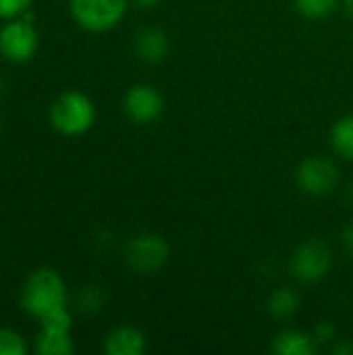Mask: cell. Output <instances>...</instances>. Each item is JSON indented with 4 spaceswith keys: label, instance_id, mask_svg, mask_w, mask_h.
<instances>
[{
    "label": "cell",
    "instance_id": "1",
    "mask_svg": "<svg viewBox=\"0 0 353 355\" xmlns=\"http://www.w3.org/2000/svg\"><path fill=\"white\" fill-rule=\"evenodd\" d=\"M19 304L21 310L37 322L64 310L69 306V289L62 275L52 266L33 268L21 285Z\"/></svg>",
    "mask_w": 353,
    "mask_h": 355
},
{
    "label": "cell",
    "instance_id": "2",
    "mask_svg": "<svg viewBox=\"0 0 353 355\" xmlns=\"http://www.w3.org/2000/svg\"><path fill=\"white\" fill-rule=\"evenodd\" d=\"M48 121L58 135L79 137L94 127L96 104L79 89H64L52 100L48 108Z\"/></svg>",
    "mask_w": 353,
    "mask_h": 355
},
{
    "label": "cell",
    "instance_id": "3",
    "mask_svg": "<svg viewBox=\"0 0 353 355\" xmlns=\"http://www.w3.org/2000/svg\"><path fill=\"white\" fill-rule=\"evenodd\" d=\"M40 50V31L29 15L8 19L0 25V56L10 64L29 62Z\"/></svg>",
    "mask_w": 353,
    "mask_h": 355
},
{
    "label": "cell",
    "instance_id": "4",
    "mask_svg": "<svg viewBox=\"0 0 353 355\" xmlns=\"http://www.w3.org/2000/svg\"><path fill=\"white\" fill-rule=\"evenodd\" d=\"M69 12L81 29L104 33L123 21L127 0H69Z\"/></svg>",
    "mask_w": 353,
    "mask_h": 355
},
{
    "label": "cell",
    "instance_id": "5",
    "mask_svg": "<svg viewBox=\"0 0 353 355\" xmlns=\"http://www.w3.org/2000/svg\"><path fill=\"white\" fill-rule=\"evenodd\" d=\"M171 248L164 237L156 233H139L133 235L125 245V262L131 270L139 275H152L160 270L169 260Z\"/></svg>",
    "mask_w": 353,
    "mask_h": 355
},
{
    "label": "cell",
    "instance_id": "6",
    "mask_svg": "<svg viewBox=\"0 0 353 355\" xmlns=\"http://www.w3.org/2000/svg\"><path fill=\"white\" fill-rule=\"evenodd\" d=\"M71 331L73 318L69 308L46 316L40 320V331L33 339V352L37 355H71L75 352Z\"/></svg>",
    "mask_w": 353,
    "mask_h": 355
},
{
    "label": "cell",
    "instance_id": "7",
    "mask_svg": "<svg viewBox=\"0 0 353 355\" xmlns=\"http://www.w3.org/2000/svg\"><path fill=\"white\" fill-rule=\"evenodd\" d=\"M333 266V254L331 248L320 239L304 241L291 258V270L293 275L304 283H316L329 275Z\"/></svg>",
    "mask_w": 353,
    "mask_h": 355
},
{
    "label": "cell",
    "instance_id": "8",
    "mask_svg": "<svg viewBox=\"0 0 353 355\" xmlns=\"http://www.w3.org/2000/svg\"><path fill=\"white\" fill-rule=\"evenodd\" d=\"M295 181L304 193L320 198L335 189V185L339 183V171L329 158L310 156L298 166Z\"/></svg>",
    "mask_w": 353,
    "mask_h": 355
},
{
    "label": "cell",
    "instance_id": "9",
    "mask_svg": "<svg viewBox=\"0 0 353 355\" xmlns=\"http://www.w3.org/2000/svg\"><path fill=\"white\" fill-rule=\"evenodd\" d=\"M123 108H125V114L133 123L148 125V123H154L162 114L164 102L156 87H152L148 83H137L125 92Z\"/></svg>",
    "mask_w": 353,
    "mask_h": 355
},
{
    "label": "cell",
    "instance_id": "10",
    "mask_svg": "<svg viewBox=\"0 0 353 355\" xmlns=\"http://www.w3.org/2000/svg\"><path fill=\"white\" fill-rule=\"evenodd\" d=\"M108 355H141L146 352V337L135 327H117L104 339Z\"/></svg>",
    "mask_w": 353,
    "mask_h": 355
},
{
    "label": "cell",
    "instance_id": "11",
    "mask_svg": "<svg viewBox=\"0 0 353 355\" xmlns=\"http://www.w3.org/2000/svg\"><path fill=\"white\" fill-rule=\"evenodd\" d=\"M135 52L141 60L146 62H160L166 52H169V37L164 31L156 29V27H146L135 35Z\"/></svg>",
    "mask_w": 353,
    "mask_h": 355
},
{
    "label": "cell",
    "instance_id": "12",
    "mask_svg": "<svg viewBox=\"0 0 353 355\" xmlns=\"http://www.w3.org/2000/svg\"><path fill=\"white\" fill-rule=\"evenodd\" d=\"M273 352L279 355H312L314 341L300 331H283L275 337Z\"/></svg>",
    "mask_w": 353,
    "mask_h": 355
},
{
    "label": "cell",
    "instance_id": "13",
    "mask_svg": "<svg viewBox=\"0 0 353 355\" xmlns=\"http://www.w3.org/2000/svg\"><path fill=\"white\" fill-rule=\"evenodd\" d=\"M331 144L337 154L353 160V114L339 119L331 129Z\"/></svg>",
    "mask_w": 353,
    "mask_h": 355
},
{
    "label": "cell",
    "instance_id": "14",
    "mask_svg": "<svg viewBox=\"0 0 353 355\" xmlns=\"http://www.w3.org/2000/svg\"><path fill=\"white\" fill-rule=\"evenodd\" d=\"M298 308H300V295L293 289H279L268 300V312L279 320L291 318L298 312Z\"/></svg>",
    "mask_w": 353,
    "mask_h": 355
},
{
    "label": "cell",
    "instance_id": "15",
    "mask_svg": "<svg viewBox=\"0 0 353 355\" xmlns=\"http://www.w3.org/2000/svg\"><path fill=\"white\" fill-rule=\"evenodd\" d=\"M75 306L83 314H94L104 306V291L98 285H85L79 289L75 297Z\"/></svg>",
    "mask_w": 353,
    "mask_h": 355
},
{
    "label": "cell",
    "instance_id": "16",
    "mask_svg": "<svg viewBox=\"0 0 353 355\" xmlns=\"http://www.w3.org/2000/svg\"><path fill=\"white\" fill-rule=\"evenodd\" d=\"M337 6H339V0H295L298 12L308 19H325L333 15Z\"/></svg>",
    "mask_w": 353,
    "mask_h": 355
},
{
    "label": "cell",
    "instance_id": "17",
    "mask_svg": "<svg viewBox=\"0 0 353 355\" xmlns=\"http://www.w3.org/2000/svg\"><path fill=\"white\" fill-rule=\"evenodd\" d=\"M27 352V339L19 331L0 327V355H25Z\"/></svg>",
    "mask_w": 353,
    "mask_h": 355
},
{
    "label": "cell",
    "instance_id": "18",
    "mask_svg": "<svg viewBox=\"0 0 353 355\" xmlns=\"http://www.w3.org/2000/svg\"><path fill=\"white\" fill-rule=\"evenodd\" d=\"M33 0H0V19L8 21L21 15H27Z\"/></svg>",
    "mask_w": 353,
    "mask_h": 355
},
{
    "label": "cell",
    "instance_id": "19",
    "mask_svg": "<svg viewBox=\"0 0 353 355\" xmlns=\"http://www.w3.org/2000/svg\"><path fill=\"white\" fill-rule=\"evenodd\" d=\"M335 337V329L329 324V322H322V324H318L316 327V339H320V341H329V339H333Z\"/></svg>",
    "mask_w": 353,
    "mask_h": 355
},
{
    "label": "cell",
    "instance_id": "20",
    "mask_svg": "<svg viewBox=\"0 0 353 355\" xmlns=\"http://www.w3.org/2000/svg\"><path fill=\"white\" fill-rule=\"evenodd\" d=\"M341 241H343V248H345V252L353 256V223H350L347 227H345V231H343V235H341Z\"/></svg>",
    "mask_w": 353,
    "mask_h": 355
},
{
    "label": "cell",
    "instance_id": "21",
    "mask_svg": "<svg viewBox=\"0 0 353 355\" xmlns=\"http://www.w3.org/2000/svg\"><path fill=\"white\" fill-rule=\"evenodd\" d=\"M135 4L141 6V8H154V6L160 4V0H135Z\"/></svg>",
    "mask_w": 353,
    "mask_h": 355
},
{
    "label": "cell",
    "instance_id": "22",
    "mask_svg": "<svg viewBox=\"0 0 353 355\" xmlns=\"http://www.w3.org/2000/svg\"><path fill=\"white\" fill-rule=\"evenodd\" d=\"M4 92H6V81H4V79L0 77V96H2Z\"/></svg>",
    "mask_w": 353,
    "mask_h": 355
},
{
    "label": "cell",
    "instance_id": "23",
    "mask_svg": "<svg viewBox=\"0 0 353 355\" xmlns=\"http://www.w3.org/2000/svg\"><path fill=\"white\" fill-rule=\"evenodd\" d=\"M347 4H350V15H353V0H347Z\"/></svg>",
    "mask_w": 353,
    "mask_h": 355
},
{
    "label": "cell",
    "instance_id": "24",
    "mask_svg": "<svg viewBox=\"0 0 353 355\" xmlns=\"http://www.w3.org/2000/svg\"><path fill=\"white\" fill-rule=\"evenodd\" d=\"M350 200H352V202H353V185H352V187H350Z\"/></svg>",
    "mask_w": 353,
    "mask_h": 355
},
{
    "label": "cell",
    "instance_id": "25",
    "mask_svg": "<svg viewBox=\"0 0 353 355\" xmlns=\"http://www.w3.org/2000/svg\"><path fill=\"white\" fill-rule=\"evenodd\" d=\"M0 133H2V121H0Z\"/></svg>",
    "mask_w": 353,
    "mask_h": 355
}]
</instances>
